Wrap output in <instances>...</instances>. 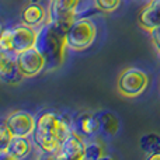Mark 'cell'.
Masks as SVG:
<instances>
[{
    "mask_svg": "<svg viewBox=\"0 0 160 160\" xmlns=\"http://www.w3.org/2000/svg\"><path fill=\"white\" fill-rule=\"evenodd\" d=\"M139 145H141V149L145 150V152H160V135H158V133H146L139 139Z\"/></svg>",
    "mask_w": 160,
    "mask_h": 160,
    "instance_id": "15",
    "label": "cell"
},
{
    "mask_svg": "<svg viewBox=\"0 0 160 160\" xmlns=\"http://www.w3.org/2000/svg\"><path fill=\"white\" fill-rule=\"evenodd\" d=\"M21 18L24 24L34 28H39L45 22H48V10H45V7L42 4H39V3L31 2L22 10Z\"/></svg>",
    "mask_w": 160,
    "mask_h": 160,
    "instance_id": "11",
    "label": "cell"
},
{
    "mask_svg": "<svg viewBox=\"0 0 160 160\" xmlns=\"http://www.w3.org/2000/svg\"><path fill=\"white\" fill-rule=\"evenodd\" d=\"M13 132L10 131V128L7 125H2L0 128V155L2 158H4L6 153H7V149L10 146L11 141H13Z\"/></svg>",
    "mask_w": 160,
    "mask_h": 160,
    "instance_id": "16",
    "label": "cell"
},
{
    "mask_svg": "<svg viewBox=\"0 0 160 160\" xmlns=\"http://www.w3.org/2000/svg\"><path fill=\"white\" fill-rule=\"evenodd\" d=\"M149 32H150V38H152L155 47L158 48V49H160V25L155 27L153 30H150Z\"/></svg>",
    "mask_w": 160,
    "mask_h": 160,
    "instance_id": "20",
    "label": "cell"
},
{
    "mask_svg": "<svg viewBox=\"0 0 160 160\" xmlns=\"http://www.w3.org/2000/svg\"><path fill=\"white\" fill-rule=\"evenodd\" d=\"M6 125L10 128L13 135L16 136H28L34 133L37 127V118L27 111H14L6 118Z\"/></svg>",
    "mask_w": 160,
    "mask_h": 160,
    "instance_id": "6",
    "label": "cell"
},
{
    "mask_svg": "<svg viewBox=\"0 0 160 160\" xmlns=\"http://www.w3.org/2000/svg\"><path fill=\"white\" fill-rule=\"evenodd\" d=\"M101 158H104V148H102L98 142H90V143H86L84 159L98 160Z\"/></svg>",
    "mask_w": 160,
    "mask_h": 160,
    "instance_id": "17",
    "label": "cell"
},
{
    "mask_svg": "<svg viewBox=\"0 0 160 160\" xmlns=\"http://www.w3.org/2000/svg\"><path fill=\"white\" fill-rule=\"evenodd\" d=\"M86 152V143L83 141V136L72 132V135L61 143L58 152L52 155L55 159H68V160H83Z\"/></svg>",
    "mask_w": 160,
    "mask_h": 160,
    "instance_id": "7",
    "label": "cell"
},
{
    "mask_svg": "<svg viewBox=\"0 0 160 160\" xmlns=\"http://www.w3.org/2000/svg\"><path fill=\"white\" fill-rule=\"evenodd\" d=\"M32 150V142L28 139V136H13L10 146L7 149V156L11 160H21L25 159Z\"/></svg>",
    "mask_w": 160,
    "mask_h": 160,
    "instance_id": "13",
    "label": "cell"
},
{
    "mask_svg": "<svg viewBox=\"0 0 160 160\" xmlns=\"http://www.w3.org/2000/svg\"><path fill=\"white\" fill-rule=\"evenodd\" d=\"M119 3L121 0H96V4L101 13H111V11L117 10Z\"/></svg>",
    "mask_w": 160,
    "mask_h": 160,
    "instance_id": "19",
    "label": "cell"
},
{
    "mask_svg": "<svg viewBox=\"0 0 160 160\" xmlns=\"http://www.w3.org/2000/svg\"><path fill=\"white\" fill-rule=\"evenodd\" d=\"M96 25L88 18H78L72 24L69 32L66 35L68 48L72 51H84L90 48V45L96 39Z\"/></svg>",
    "mask_w": 160,
    "mask_h": 160,
    "instance_id": "3",
    "label": "cell"
},
{
    "mask_svg": "<svg viewBox=\"0 0 160 160\" xmlns=\"http://www.w3.org/2000/svg\"><path fill=\"white\" fill-rule=\"evenodd\" d=\"M0 78L7 84L21 82L24 75L17 63V52H0Z\"/></svg>",
    "mask_w": 160,
    "mask_h": 160,
    "instance_id": "8",
    "label": "cell"
},
{
    "mask_svg": "<svg viewBox=\"0 0 160 160\" xmlns=\"http://www.w3.org/2000/svg\"><path fill=\"white\" fill-rule=\"evenodd\" d=\"M0 52H16L13 44V30L6 28L0 37Z\"/></svg>",
    "mask_w": 160,
    "mask_h": 160,
    "instance_id": "18",
    "label": "cell"
},
{
    "mask_svg": "<svg viewBox=\"0 0 160 160\" xmlns=\"http://www.w3.org/2000/svg\"><path fill=\"white\" fill-rule=\"evenodd\" d=\"M72 129L78 135L83 138L93 136L100 131L98 115H94L91 112H80L72 118Z\"/></svg>",
    "mask_w": 160,
    "mask_h": 160,
    "instance_id": "10",
    "label": "cell"
},
{
    "mask_svg": "<svg viewBox=\"0 0 160 160\" xmlns=\"http://www.w3.org/2000/svg\"><path fill=\"white\" fill-rule=\"evenodd\" d=\"M149 160H160V152H155V153H149L148 156Z\"/></svg>",
    "mask_w": 160,
    "mask_h": 160,
    "instance_id": "21",
    "label": "cell"
},
{
    "mask_svg": "<svg viewBox=\"0 0 160 160\" xmlns=\"http://www.w3.org/2000/svg\"><path fill=\"white\" fill-rule=\"evenodd\" d=\"M35 47L45 58V70H55L63 62L65 49L68 48L66 37L56 32L49 22H45L38 28Z\"/></svg>",
    "mask_w": 160,
    "mask_h": 160,
    "instance_id": "1",
    "label": "cell"
},
{
    "mask_svg": "<svg viewBox=\"0 0 160 160\" xmlns=\"http://www.w3.org/2000/svg\"><path fill=\"white\" fill-rule=\"evenodd\" d=\"M61 124V117L52 111H45L37 117V127L31 135L34 145L45 155L52 156L61 148L58 139V127Z\"/></svg>",
    "mask_w": 160,
    "mask_h": 160,
    "instance_id": "2",
    "label": "cell"
},
{
    "mask_svg": "<svg viewBox=\"0 0 160 160\" xmlns=\"http://www.w3.org/2000/svg\"><path fill=\"white\" fill-rule=\"evenodd\" d=\"M138 22L142 28L150 31L160 25V0H150L138 16Z\"/></svg>",
    "mask_w": 160,
    "mask_h": 160,
    "instance_id": "12",
    "label": "cell"
},
{
    "mask_svg": "<svg viewBox=\"0 0 160 160\" xmlns=\"http://www.w3.org/2000/svg\"><path fill=\"white\" fill-rule=\"evenodd\" d=\"M98 121H100V131L107 136H112L117 133L118 131V119L114 114L111 112H104L98 115Z\"/></svg>",
    "mask_w": 160,
    "mask_h": 160,
    "instance_id": "14",
    "label": "cell"
},
{
    "mask_svg": "<svg viewBox=\"0 0 160 160\" xmlns=\"http://www.w3.org/2000/svg\"><path fill=\"white\" fill-rule=\"evenodd\" d=\"M13 30V44H14V51L17 53L22 52L25 49L35 47L37 44V37H38V30L34 27H30L27 24H20L11 28Z\"/></svg>",
    "mask_w": 160,
    "mask_h": 160,
    "instance_id": "9",
    "label": "cell"
},
{
    "mask_svg": "<svg viewBox=\"0 0 160 160\" xmlns=\"http://www.w3.org/2000/svg\"><path fill=\"white\" fill-rule=\"evenodd\" d=\"M17 63L24 78H34L45 70V58L37 47L17 53Z\"/></svg>",
    "mask_w": 160,
    "mask_h": 160,
    "instance_id": "5",
    "label": "cell"
},
{
    "mask_svg": "<svg viewBox=\"0 0 160 160\" xmlns=\"http://www.w3.org/2000/svg\"><path fill=\"white\" fill-rule=\"evenodd\" d=\"M118 91L125 97H138L148 87V76L143 70L129 68L119 75L117 82Z\"/></svg>",
    "mask_w": 160,
    "mask_h": 160,
    "instance_id": "4",
    "label": "cell"
},
{
    "mask_svg": "<svg viewBox=\"0 0 160 160\" xmlns=\"http://www.w3.org/2000/svg\"><path fill=\"white\" fill-rule=\"evenodd\" d=\"M159 52H160V49H159Z\"/></svg>",
    "mask_w": 160,
    "mask_h": 160,
    "instance_id": "22",
    "label": "cell"
}]
</instances>
